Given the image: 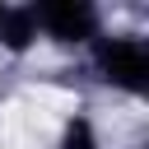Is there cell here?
Returning <instances> with one entry per match:
<instances>
[{"label": "cell", "instance_id": "obj_1", "mask_svg": "<svg viewBox=\"0 0 149 149\" xmlns=\"http://www.w3.org/2000/svg\"><path fill=\"white\" fill-rule=\"evenodd\" d=\"M98 70L102 79L121 84V88H144V74H149V51L140 37H112L98 47Z\"/></svg>", "mask_w": 149, "mask_h": 149}, {"label": "cell", "instance_id": "obj_2", "mask_svg": "<svg viewBox=\"0 0 149 149\" xmlns=\"http://www.w3.org/2000/svg\"><path fill=\"white\" fill-rule=\"evenodd\" d=\"M33 23H42L61 42H84V37H93L98 14L88 5H79V0H56V5H37L33 9Z\"/></svg>", "mask_w": 149, "mask_h": 149}, {"label": "cell", "instance_id": "obj_3", "mask_svg": "<svg viewBox=\"0 0 149 149\" xmlns=\"http://www.w3.org/2000/svg\"><path fill=\"white\" fill-rule=\"evenodd\" d=\"M33 33H37L33 9H5V14H0V37H5L9 47H28Z\"/></svg>", "mask_w": 149, "mask_h": 149}, {"label": "cell", "instance_id": "obj_4", "mask_svg": "<svg viewBox=\"0 0 149 149\" xmlns=\"http://www.w3.org/2000/svg\"><path fill=\"white\" fill-rule=\"evenodd\" d=\"M65 149H98V144H93V130H88V121H74V126L65 130Z\"/></svg>", "mask_w": 149, "mask_h": 149}, {"label": "cell", "instance_id": "obj_5", "mask_svg": "<svg viewBox=\"0 0 149 149\" xmlns=\"http://www.w3.org/2000/svg\"><path fill=\"white\" fill-rule=\"evenodd\" d=\"M0 14H5V9H0Z\"/></svg>", "mask_w": 149, "mask_h": 149}]
</instances>
